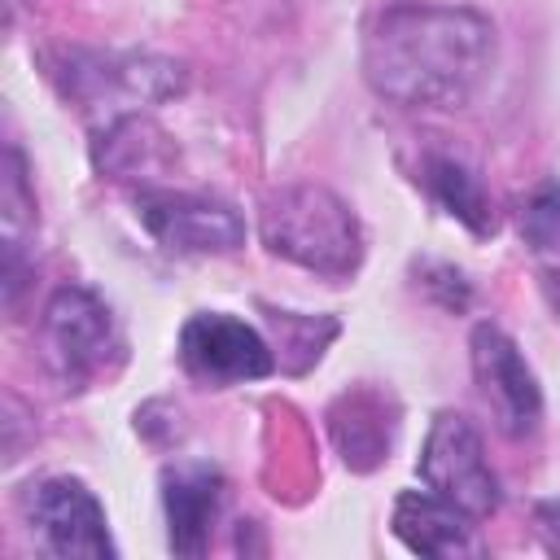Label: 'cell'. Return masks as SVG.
<instances>
[{"label": "cell", "mask_w": 560, "mask_h": 560, "mask_svg": "<svg viewBox=\"0 0 560 560\" xmlns=\"http://www.w3.org/2000/svg\"><path fill=\"white\" fill-rule=\"evenodd\" d=\"M494 31L481 13L459 4L398 0L389 4L363 44L368 83L411 109H459L490 79Z\"/></svg>", "instance_id": "1"}, {"label": "cell", "mask_w": 560, "mask_h": 560, "mask_svg": "<svg viewBox=\"0 0 560 560\" xmlns=\"http://www.w3.org/2000/svg\"><path fill=\"white\" fill-rule=\"evenodd\" d=\"M262 241L271 254L328 280H341L363 262L359 219L337 192L319 184H289L271 192L262 206Z\"/></svg>", "instance_id": "2"}, {"label": "cell", "mask_w": 560, "mask_h": 560, "mask_svg": "<svg viewBox=\"0 0 560 560\" xmlns=\"http://www.w3.org/2000/svg\"><path fill=\"white\" fill-rule=\"evenodd\" d=\"M44 346L66 389H83L118 354V328L109 306L92 289L79 284L57 289L52 302L44 306Z\"/></svg>", "instance_id": "3"}, {"label": "cell", "mask_w": 560, "mask_h": 560, "mask_svg": "<svg viewBox=\"0 0 560 560\" xmlns=\"http://www.w3.org/2000/svg\"><path fill=\"white\" fill-rule=\"evenodd\" d=\"M420 481L442 494L446 503H455L459 512H468L472 521L490 516L499 508V477L486 459L481 433L459 416V411H442L424 438V455H420Z\"/></svg>", "instance_id": "4"}, {"label": "cell", "mask_w": 560, "mask_h": 560, "mask_svg": "<svg viewBox=\"0 0 560 560\" xmlns=\"http://www.w3.org/2000/svg\"><path fill=\"white\" fill-rule=\"evenodd\" d=\"M184 88V70L158 57H70L66 61V92H74V101H83V109H96L105 118V131L122 122L127 109L149 105V101H166Z\"/></svg>", "instance_id": "5"}, {"label": "cell", "mask_w": 560, "mask_h": 560, "mask_svg": "<svg viewBox=\"0 0 560 560\" xmlns=\"http://www.w3.org/2000/svg\"><path fill=\"white\" fill-rule=\"evenodd\" d=\"M22 516L35 534V547L48 556H114L105 508L74 477H44L26 486Z\"/></svg>", "instance_id": "6"}, {"label": "cell", "mask_w": 560, "mask_h": 560, "mask_svg": "<svg viewBox=\"0 0 560 560\" xmlns=\"http://www.w3.org/2000/svg\"><path fill=\"white\" fill-rule=\"evenodd\" d=\"M136 214L171 254H232L245 241V219L206 192L144 188L136 197Z\"/></svg>", "instance_id": "7"}, {"label": "cell", "mask_w": 560, "mask_h": 560, "mask_svg": "<svg viewBox=\"0 0 560 560\" xmlns=\"http://www.w3.org/2000/svg\"><path fill=\"white\" fill-rule=\"evenodd\" d=\"M179 359L206 385H236V381H258L276 372V354L258 337V328L223 311H206L184 324Z\"/></svg>", "instance_id": "8"}, {"label": "cell", "mask_w": 560, "mask_h": 560, "mask_svg": "<svg viewBox=\"0 0 560 560\" xmlns=\"http://www.w3.org/2000/svg\"><path fill=\"white\" fill-rule=\"evenodd\" d=\"M472 372L481 381L486 402L494 407L503 433L525 438L542 420V389L521 354V346L499 328V324H477L472 328Z\"/></svg>", "instance_id": "9"}, {"label": "cell", "mask_w": 560, "mask_h": 560, "mask_svg": "<svg viewBox=\"0 0 560 560\" xmlns=\"http://www.w3.org/2000/svg\"><path fill=\"white\" fill-rule=\"evenodd\" d=\"M394 534L420 556H477L481 538L468 512L433 490H407L394 503Z\"/></svg>", "instance_id": "10"}, {"label": "cell", "mask_w": 560, "mask_h": 560, "mask_svg": "<svg viewBox=\"0 0 560 560\" xmlns=\"http://www.w3.org/2000/svg\"><path fill=\"white\" fill-rule=\"evenodd\" d=\"M223 499V477L210 464H179L162 477V503L171 525V551L201 556L210 538V521Z\"/></svg>", "instance_id": "11"}, {"label": "cell", "mask_w": 560, "mask_h": 560, "mask_svg": "<svg viewBox=\"0 0 560 560\" xmlns=\"http://www.w3.org/2000/svg\"><path fill=\"white\" fill-rule=\"evenodd\" d=\"M416 179H420V184L429 188V197H433L451 219H459L468 232H477V236H490V232H494V206H490L481 179H477L459 158H451V153H429V158L420 162V175H416Z\"/></svg>", "instance_id": "12"}, {"label": "cell", "mask_w": 560, "mask_h": 560, "mask_svg": "<svg viewBox=\"0 0 560 560\" xmlns=\"http://www.w3.org/2000/svg\"><path fill=\"white\" fill-rule=\"evenodd\" d=\"M0 206H4V298L13 302L18 298V271H22V254H26V219H35V197L26 188V175H22V153L9 149L4 153V188H0Z\"/></svg>", "instance_id": "13"}, {"label": "cell", "mask_w": 560, "mask_h": 560, "mask_svg": "<svg viewBox=\"0 0 560 560\" xmlns=\"http://www.w3.org/2000/svg\"><path fill=\"white\" fill-rule=\"evenodd\" d=\"M346 407H350V429L346 424H332V438H337V451L346 455V464H354V468H372V464H381V455L389 451V433H394V420L385 424L381 420V411H363V402L354 398H341Z\"/></svg>", "instance_id": "14"}, {"label": "cell", "mask_w": 560, "mask_h": 560, "mask_svg": "<svg viewBox=\"0 0 560 560\" xmlns=\"http://www.w3.org/2000/svg\"><path fill=\"white\" fill-rule=\"evenodd\" d=\"M521 236L538 254H560V184H542L521 210Z\"/></svg>", "instance_id": "15"}, {"label": "cell", "mask_w": 560, "mask_h": 560, "mask_svg": "<svg viewBox=\"0 0 560 560\" xmlns=\"http://www.w3.org/2000/svg\"><path fill=\"white\" fill-rule=\"evenodd\" d=\"M534 521H538V538L551 556H560V499H542L534 508Z\"/></svg>", "instance_id": "16"}, {"label": "cell", "mask_w": 560, "mask_h": 560, "mask_svg": "<svg viewBox=\"0 0 560 560\" xmlns=\"http://www.w3.org/2000/svg\"><path fill=\"white\" fill-rule=\"evenodd\" d=\"M542 293H547V302H551V311H556V319H560V267H551V271L542 276Z\"/></svg>", "instance_id": "17"}]
</instances>
